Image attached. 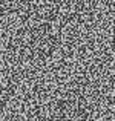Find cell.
<instances>
[{
  "mask_svg": "<svg viewBox=\"0 0 115 121\" xmlns=\"http://www.w3.org/2000/svg\"><path fill=\"white\" fill-rule=\"evenodd\" d=\"M17 2L18 0H0V22L9 14V11L12 9V6Z\"/></svg>",
  "mask_w": 115,
  "mask_h": 121,
  "instance_id": "1",
  "label": "cell"
}]
</instances>
